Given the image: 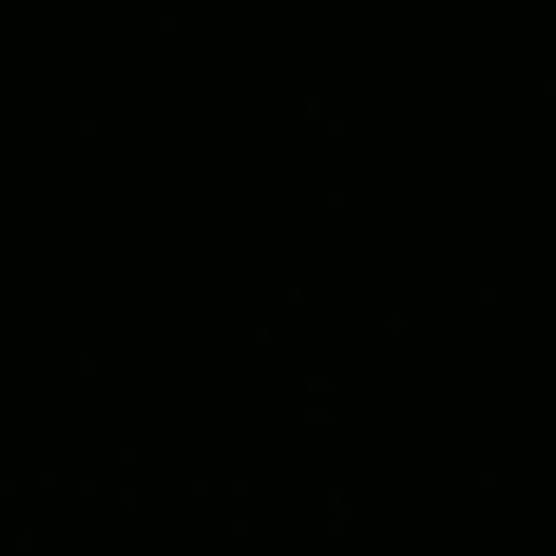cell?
Segmentation results:
<instances>
[]
</instances>
